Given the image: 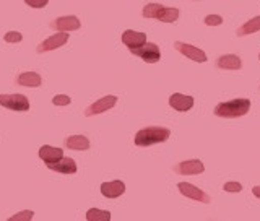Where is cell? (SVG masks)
<instances>
[{"label": "cell", "mask_w": 260, "mask_h": 221, "mask_svg": "<svg viewBox=\"0 0 260 221\" xmlns=\"http://www.w3.org/2000/svg\"><path fill=\"white\" fill-rule=\"evenodd\" d=\"M250 109V101L247 98H238L226 103H219L215 108V116L223 119H236L246 116Z\"/></svg>", "instance_id": "1"}, {"label": "cell", "mask_w": 260, "mask_h": 221, "mask_svg": "<svg viewBox=\"0 0 260 221\" xmlns=\"http://www.w3.org/2000/svg\"><path fill=\"white\" fill-rule=\"evenodd\" d=\"M171 137V130L166 127H146L138 130L135 135V145L137 146H151L156 143L166 142Z\"/></svg>", "instance_id": "2"}, {"label": "cell", "mask_w": 260, "mask_h": 221, "mask_svg": "<svg viewBox=\"0 0 260 221\" xmlns=\"http://www.w3.org/2000/svg\"><path fill=\"white\" fill-rule=\"evenodd\" d=\"M0 106L16 111V112H26L29 111V101L24 94L15 93V94H0Z\"/></svg>", "instance_id": "3"}, {"label": "cell", "mask_w": 260, "mask_h": 221, "mask_svg": "<svg viewBox=\"0 0 260 221\" xmlns=\"http://www.w3.org/2000/svg\"><path fill=\"white\" fill-rule=\"evenodd\" d=\"M130 52L137 57H140V59L146 64H156L161 59V51H159L158 44H154V43H145L140 47L130 49Z\"/></svg>", "instance_id": "4"}, {"label": "cell", "mask_w": 260, "mask_h": 221, "mask_svg": "<svg viewBox=\"0 0 260 221\" xmlns=\"http://www.w3.org/2000/svg\"><path fill=\"white\" fill-rule=\"evenodd\" d=\"M69 33L67 31H59L57 35H54V36H51V38H47L46 41H43L39 46H38V49L36 51L39 52V54H43V52H49V51H54V49H59V47H62V46H65V43L69 41Z\"/></svg>", "instance_id": "5"}, {"label": "cell", "mask_w": 260, "mask_h": 221, "mask_svg": "<svg viewBox=\"0 0 260 221\" xmlns=\"http://www.w3.org/2000/svg\"><path fill=\"white\" fill-rule=\"evenodd\" d=\"M116 104H117V96H114V94L104 96V98H101V100H98L94 104L88 106L86 111H85V116L91 117V116H96V114H103L104 111L112 109Z\"/></svg>", "instance_id": "6"}, {"label": "cell", "mask_w": 260, "mask_h": 221, "mask_svg": "<svg viewBox=\"0 0 260 221\" xmlns=\"http://www.w3.org/2000/svg\"><path fill=\"white\" fill-rule=\"evenodd\" d=\"M177 189L179 192H181L182 195H185V197H189L195 202H202V203H210L211 199L210 195L205 194L202 189H199V187H195L193 184H189V182H179L177 184Z\"/></svg>", "instance_id": "7"}, {"label": "cell", "mask_w": 260, "mask_h": 221, "mask_svg": "<svg viewBox=\"0 0 260 221\" xmlns=\"http://www.w3.org/2000/svg\"><path fill=\"white\" fill-rule=\"evenodd\" d=\"M174 47L177 49L179 52L182 55H185L187 59H190L193 62H207V54L202 51V49L195 47V46H190V44H185V43H181V41H176L174 43Z\"/></svg>", "instance_id": "8"}, {"label": "cell", "mask_w": 260, "mask_h": 221, "mask_svg": "<svg viewBox=\"0 0 260 221\" xmlns=\"http://www.w3.org/2000/svg\"><path fill=\"white\" fill-rule=\"evenodd\" d=\"M174 171L182 176H193V174H202L205 171V166H203V163L200 160H189L179 163L177 166H174Z\"/></svg>", "instance_id": "9"}, {"label": "cell", "mask_w": 260, "mask_h": 221, "mask_svg": "<svg viewBox=\"0 0 260 221\" xmlns=\"http://www.w3.org/2000/svg\"><path fill=\"white\" fill-rule=\"evenodd\" d=\"M51 26L55 29V31H77L80 26H81V21L77 18L75 15H69V16H59V18H55Z\"/></svg>", "instance_id": "10"}, {"label": "cell", "mask_w": 260, "mask_h": 221, "mask_svg": "<svg viewBox=\"0 0 260 221\" xmlns=\"http://www.w3.org/2000/svg\"><path fill=\"white\" fill-rule=\"evenodd\" d=\"M46 166L49 169L55 171V173H60V174H75L78 171L77 163L72 158H65V156H62L60 160H57L54 163H47Z\"/></svg>", "instance_id": "11"}, {"label": "cell", "mask_w": 260, "mask_h": 221, "mask_svg": "<svg viewBox=\"0 0 260 221\" xmlns=\"http://www.w3.org/2000/svg\"><path fill=\"white\" fill-rule=\"evenodd\" d=\"M169 106L179 112H187L193 108V98L181 93H174L169 98Z\"/></svg>", "instance_id": "12"}, {"label": "cell", "mask_w": 260, "mask_h": 221, "mask_svg": "<svg viewBox=\"0 0 260 221\" xmlns=\"http://www.w3.org/2000/svg\"><path fill=\"white\" fill-rule=\"evenodd\" d=\"M122 43H124L128 49L140 47L142 44L146 43V35L140 31L127 29V31H124V35H122Z\"/></svg>", "instance_id": "13"}, {"label": "cell", "mask_w": 260, "mask_h": 221, "mask_svg": "<svg viewBox=\"0 0 260 221\" xmlns=\"http://www.w3.org/2000/svg\"><path fill=\"white\" fill-rule=\"evenodd\" d=\"M124 192H125V184L122 181H112V182L101 184V194L108 199H117Z\"/></svg>", "instance_id": "14"}, {"label": "cell", "mask_w": 260, "mask_h": 221, "mask_svg": "<svg viewBox=\"0 0 260 221\" xmlns=\"http://www.w3.org/2000/svg\"><path fill=\"white\" fill-rule=\"evenodd\" d=\"M216 67L221 69V70H241L242 62L236 54H226V55L218 57Z\"/></svg>", "instance_id": "15"}, {"label": "cell", "mask_w": 260, "mask_h": 221, "mask_svg": "<svg viewBox=\"0 0 260 221\" xmlns=\"http://www.w3.org/2000/svg\"><path fill=\"white\" fill-rule=\"evenodd\" d=\"M38 154H39V158L47 165V163H54L57 160H60L63 156V150L57 148V146L44 145V146H41V148H39Z\"/></svg>", "instance_id": "16"}, {"label": "cell", "mask_w": 260, "mask_h": 221, "mask_svg": "<svg viewBox=\"0 0 260 221\" xmlns=\"http://www.w3.org/2000/svg\"><path fill=\"white\" fill-rule=\"evenodd\" d=\"M16 83L20 86H28V88H38L43 83V78L39 77V73L36 72H23L16 78Z\"/></svg>", "instance_id": "17"}, {"label": "cell", "mask_w": 260, "mask_h": 221, "mask_svg": "<svg viewBox=\"0 0 260 221\" xmlns=\"http://www.w3.org/2000/svg\"><path fill=\"white\" fill-rule=\"evenodd\" d=\"M65 146L69 150H75V151H85L89 148V140L83 135H72L65 140Z\"/></svg>", "instance_id": "18"}, {"label": "cell", "mask_w": 260, "mask_h": 221, "mask_svg": "<svg viewBox=\"0 0 260 221\" xmlns=\"http://www.w3.org/2000/svg\"><path fill=\"white\" fill-rule=\"evenodd\" d=\"M260 31V16H255V18L249 20L247 23H244L241 28H238L236 31V35L239 38L242 36H247V35H254V33Z\"/></svg>", "instance_id": "19"}, {"label": "cell", "mask_w": 260, "mask_h": 221, "mask_svg": "<svg viewBox=\"0 0 260 221\" xmlns=\"http://www.w3.org/2000/svg\"><path fill=\"white\" fill-rule=\"evenodd\" d=\"M177 18H179V10H177V8H166V7H162V10L156 16V20H159L162 23H174Z\"/></svg>", "instance_id": "20"}, {"label": "cell", "mask_w": 260, "mask_h": 221, "mask_svg": "<svg viewBox=\"0 0 260 221\" xmlns=\"http://www.w3.org/2000/svg\"><path fill=\"white\" fill-rule=\"evenodd\" d=\"M86 219L88 221H109L111 219V213L106 210H100V208H91L86 211Z\"/></svg>", "instance_id": "21"}, {"label": "cell", "mask_w": 260, "mask_h": 221, "mask_svg": "<svg viewBox=\"0 0 260 221\" xmlns=\"http://www.w3.org/2000/svg\"><path fill=\"white\" fill-rule=\"evenodd\" d=\"M162 10V5L161 4H148L145 8H143V12L142 15L145 16V18H153V20H156V16L159 15V12Z\"/></svg>", "instance_id": "22"}, {"label": "cell", "mask_w": 260, "mask_h": 221, "mask_svg": "<svg viewBox=\"0 0 260 221\" xmlns=\"http://www.w3.org/2000/svg\"><path fill=\"white\" fill-rule=\"evenodd\" d=\"M32 211L31 210H24V211H20V213H16L10 218V221H29L32 219Z\"/></svg>", "instance_id": "23"}, {"label": "cell", "mask_w": 260, "mask_h": 221, "mask_svg": "<svg viewBox=\"0 0 260 221\" xmlns=\"http://www.w3.org/2000/svg\"><path fill=\"white\" fill-rule=\"evenodd\" d=\"M52 103L54 106H69L72 103V98L67 94H57L52 98Z\"/></svg>", "instance_id": "24"}, {"label": "cell", "mask_w": 260, "mask_h": 221, "mask_svg": "<svg viewBox=\"0 0 260 221\" xmlns=\"http://www.w3.org/2000/svg\"><path fill=\"white\" fill-rule=\"evenodd\" d=\"M205 24L207 26H219V24L223 23V18L219 15H208V16H205Z\"/></svg>", "instance_id": "25"}, {"label": "cell", "mask_w": 260, "mask_h": 221, "mask_svg": "<svg viewBox=\"0 0 260 221\" xmlns=\"http://www.w3.org/2000/svg\"><path fill=\"white\" fill-rule=\"evenodd\" d=\"M4 39L7 41V43H20V41L23 39V36L18 31H8Z\"/></svg>", "instance_id": "26"}, {"label": "cell", "mask_w": 260, "mask_h": 221, "mask_svg": "<svg viewBox=\"0 0 260 221\" xmlns=\"http://www.w3.org/2000/svg\"><path fill=\"white\" fill-rule=\"evenodd\" d=\"M223 189H224L226 192H236V194H238V192L242 191V185H241L239 182H226Z\"/></svg>", "instance_id": "27"}, {"label": "cell", "mask_w": 260, "mask_h": 221, "mask_svg": "<svg viewBox=\"0 0 260 221\" xmlns=\"http://www.w3.org/2000/svg\"><path fill=\"white\" fill-rule=\"evenodd\" d=\"M24 2L31 8H44L49 4V0H24Z\"/></svg>", "instance_id": "28"}, {"label": "cell", "mask_w": 260, "mask_h": 221, "mask_svg": "<svg viewBox=\"0 0 260 221\" xmlns=\"http://www.w3.org/2000/svg\"><path fill=\"white\" fill-rule=\"evenodd\" d=\"M252 194H254L257 199H260V185H255L254 189H252Z\"/></svg>", "instance_id": "29"}, {"label": "cell", "mask_w": 260, "mask_h": 221, "mask_svg": "<svg viewBox=\"0 0 260 221\" xmlns=\"http://www.w3.org/2000/svg\"><path fill=\"white\" fill-rule=\"evenodd\" d=\"M258 59H260V54H258Z\"/></svg>", "instance_id": "30"}]
</instances>
